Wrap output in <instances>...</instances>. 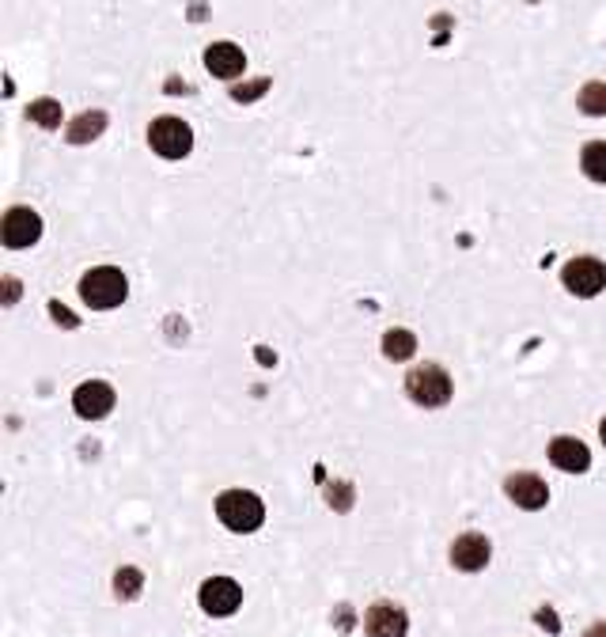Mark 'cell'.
<instances>
[{
    "mask_svg": "<svg viewBox=\"0 0 606 637\" xmlns=\"http://www.w3.org/2000/svg\"><path fill=\"white\" fill-rule=\"evenodd\" d=\"M216 520L235 535H250L262 527L266 505L258 494H250V489H224V494L216 497Z\"/></svg>",
    "mask_w": 606,
    "mask_h": 637,
    "instance_id": "6da1fadb",
    "label": "cell"
},
{
    "mask_svg": "<svg viewBox=\"0 0 606 637\" xmlns=\"http://www.w3.org/2000/svg\"><path fill=\"white\" fill-rule=\"evenodd\" d=\"M417 353V334L413 331H402V326H394V331L383 334V357L402 364V360H410Z\"/></svg>",
    "mask_w": 606,
    "mask_h": 637,
    "instance_id": "9a60e30c",
    "label": "cell"
},
{
    "mask_svg": "<svg viewBox=\"0 0 606 637\" xmlns=\"http://www.w3.org/2000/svg\"><path fill=\"white\" fill-rule=\"evenodd\" d=\"M140 592H144V573H140L137 566H122V569L114 573V596L130 604V599H137Z\"/></svg>",
    "mask_w": 606,
    "mask_h": 637,
    "instance_id": "d6986e66",
    "label": "cell"
},
{
    "mask_svg": "<svg viewBox=\"0 0 606 637\" xmlns=\"http://www.w3.org/2000/svg\"><path fill=\"white\" fill-rule=\"evenodd\" d=\"M549 463L565 470V475H583L592 467V451H587L580 436H554L549 441Z\"/></svg>",
    "mask_w": 606,
    "mask_h": 637,
    "instance_id": "7c38bea8",
    "label": "cell"
},
{
    "mask_svg": "<svg viewBox=\"0 0 606 637\" xmlns=\"http://www.w3.org/2000/svg\"><path fill=\"white\" fill-rule=\"evenodd\" d=\"M266 91H269V80L262 77V80H254V84H235V87H231V99H239V103H250V99L266 96Z\"/></svg>",
    "mask_w": 606,
    "mask_h": 637,
    "instance_id": "ffe728a7",
    "label": "cell"
},
{
    "mask_svg": "<svg viewBox=\"0 0 606 637\" xmlns=\"http://www.w3.org/2000/svg\"><path fill=\"white\" fill-rule=\"evenodd\" d=\"M80 296H84L87 307H95V312H110V307L125 304V296H130V281H125V273L114 269V266H95L80 278Z\"/></svg>",
    "mask_w": 606,
    "mask_h": 637,
    "instance_id": "3957f363",
    "label": "cell"
},
{
    "mask_svg": "<svg viewBox=\"0 0 606 637\" xmlns=\"http://www.w3.org/2000/svg\"><path fill=\"white\" fill-rule=\"evenodd\" d=\"M406 395L413 398L417 406L425 410H439L451 403L455 395V379L444 364H417V369L406 376Z\"/></svg>",
    "mask_w": 606,
    "mask_h": 637,
    "instance_id": "7a4b0ae2",
    "label": "cell"
},
{
    "mask_svg": "<svg viewBox=\"0 0 606 637\" xmlns=\"http://www.w3.org/2000/svg\"><path fill=\"white\" fill-rule=\"evenodd\" d=\"M15 300H20V281L5 278V304H15Z\"/></svg>",
    "mask_w": 606,
    "mask_h": 637,
    "instance_id": "cb8c5ba5",
    "label": "cell"
},
{
    "mask_svg": "<svg viewBox=\"0 0 606 637\" xmlns=\"http://www.w3.org/2000/svg\"><path fill=\"white\" fill-rule=\"evenodd\" d=\"M61 103L58 99H34L31 106H27V118L34 122V125H42V130H58L61 125Z\"/></svg>",
    "mask_w": 606,
    "mask_h": 637,
    "instance_id": "ac0fdd59",
    "label": "cell"
},
{
    "mask_svg": "<svg viewBox=\"0 0 606 637\" xmlns=\"http://www.w3.org/2000/svg\"><path fill=\"white\" fill-rule=\"evenodd\" d=\"M504 494L516 508H523V513H538V508L549 505V486L538 475H530V470H516V475H508L504 478Z\"/></svg>",
    "mask_w": 606,
    "mask_h": 637,
    "instance_id": "9c48e42d",
    "label": "cell"
},
{
    "mask_svg": "<svg viewBox=\"0 0 606 637\" xmlns=\"http://www.w3.org/2000/svg\"><path fill=\"white\" fill-rule=\"evenodd\" d=\"M576 106H580L587 118H606V80L583 84L580 96H576Z\"/></svg>",
    "mask_w": 606,
    "mask_h": 637,
    "instance_id": "2e32d148",
    "label": "cell"
},
{
    "mask_svg": "<svg viewBox=\"0 0 606 637\" xmlns=\"http://www.w3.org/2000/svg\"><path fill=\"white\" fill-rule=\"evenodd\" d=\"M561 285L580 300H592L606 288V266L592 254H580V259H568L561 269Z\"/></svg>",
    "mask_w": 606,
    "mask_h": 637,
    "instance_id": "277c9868",
    "label": "cell"
},
{
    "mask_svg": "<svg viewBox=\"0 0 606 637\" xmlns=\"http://www.w3.org/2000/svg\"><path fill=\"white\" fill-rule=\"evenodd\" d=\"M599 436H602V444H606V417H602V422H599Z\"/></svg>",
    "mask_w": 606,
    "mask_h": 637,
    "instance_id": "484cf974",
    "label": "cell"
},
{
    "mask_svg": "<svg viewBox=\"0 0 606 637\" xmlns=\"http://www.w3.org/2000/svg\"><path fill=\"white\" fill-rule=\"evenodd\" d=\"M50 315H53V323H61V326H68V331H72V326H77V315H72V312H68V307H61L58 300H53V304H50Z\"/></svg>",
    "mask_w": 606,
    "mask_h": 637,
    "instance_id": "7402d4cb",
    "label": "cell"
},
{
    "mask_svg": "<svg viewBox=\"0 0 606 637\" xmlns=\"http://www.w3.org/2000/svg\"><path fill=\"white\" fill-rule=\"evenodd\" d=\"M106 130V114L103 111H84L80 118L68 122V144H91Z\"/></svg>",
    "mask_w": 606,
    "mask_h": 637,
    "instance_id": "5bb4252c",
    "label": "cell"
},
{
    "mask_svg": "<svg viewBox=\"0 0 606 637\" xmlns=\"http://www.w3.org/2000/svg\"><path fill=\"white\" fill-rule=\"evenodd\" d=\"M149 144L163 159H182L194 149V130L182 118H156L149 125Z\"/></svg>",
    "mask_w": 606,
    "mask_h": 637,
    "instance_id": "5b68a950",
    "label": "cell"
},
{
    "mask_svg": "<svg viewBox=\"0 0 606 637\" xmlns=\"http://www.w3.org/2000/svg\"><path fill=\"white\" fill-rule=\"evenodd\" d=\"M42 240V216L27 209V205H15L5 213V221H0V243L12 247V250H23V247H34Z\"/></svg>",
    "mask_w": 606,
    "mask_h": 637,
    "instance_id": "8992f818",
    "label": "cell"
},
{
    "mask_svg": "<svg viewBox=\"0 0 606 637\" xmlns=\"http://www.w3.org/2000/svg\"><path fill=\"white\" fill-rule=\"evenodd\" d=\"M114 403H118V395L106 379H87V384L72 391V410H77V417H84V422H99V417L114 410Z\"/></svg>",
    "mask_w": 606,
    "mask_h": 637,
    "instance_id": "ba28073f",
    "label": "cell"
},
{
    "mask_svg": "<svg viewBox=\"0 0 606 637\" xmlns=\"http://www.w3.org/2000/svg\"><path fill=\"white\" fill-rule=\"evenodd\" d=\"M583 637H606V618H599V623L587 626V633H583Z\"/></svg>",
    "mask_w": 606,
    "mask_h": 637,
    "instance_id": "d4e9b609",
    "label": "cell"
},
{
    "mask_svg": "<svg viewBox=\"0 0 606 637\" xmlns=\"http://www.w3.org/2000/svg\"><path fill=\"white\" fill-rule=\"evenodd\" d=\"M205 68L220 80H239V77H243V68H247V53L239 50L235 42H213L205 50Z\"/></svg>",
    "mask_w": 606,
    "mask_h": 637,
    "instance_id": "4fadbf2b",
    "label": "cell"
},
{
    "mask_svg": "<svg viewBox=\"0 0 606 637\" xmlns=\"http://www.w3.org/2000/svg\"><path fill=\"white\" fill-rule=\"evenodd\" d=\"M197 604L213 618H228L243 607V588H239V580H231V577H209L197 592Z\"/></svg>",
    "mask_w": 606,
    "mask_h": 637,
    "instance_id": "52a82bcc",
    "label": "cell"
},
{
    "mask_svg": "<svg viewBox=\"0 0 606 637\" xmlns=\"http://www.w3.org/2000/svg\"><path fill=\"white\" fill-rule=\"evenodd\" d=\"M580 168H583V175L592 178V182H606V141H592V144H583V152H580Z\"/></svg>",
    "mask_w": 606,
    "mask_h": 637,
    "instance_id": "e0dca14e",
    "label": "cell"
},
{
    "mask_svg": "<svg viewBox=\"0 0 606 637\" xmlns=\"http://www.w3.org/2000/svg\"><path fill=\"white\" fill-rule=\"evenodd\" d=\"M535 618H538V626H546L549 633H557V630H561V623H557V614H554V611H549V607H538V611H535Z\"/></svg>",
    "mask_w": 606,
    "mask_h": 637,
    "instance_id": "603a6c76",
    "label": "cell"
},
{
    "mask_svg": "<svg viewBox=\"0 0 606 637\" xmlns=\"http://www.w3.org/2000/svg\"><path fill=\"white\" fill-rule=\"evenodd\" d=\"M364 633L368 637H406L410 633V614L406 607L391 604V599H383V604H372L364 611Z\"/></svg>",
    "mask_w": 606,
    "mask_h": 637,
    "instance_id": "30bf717a",
    "label": "cell"
},
{
    "mask_svg": "<svg viewBox=\"0 0 606 637\" xmlns=\"http://www.w3.org/2000/svg\"><path fill=\"white\" fill-rule=\"evenodd\" d=\"M493 558V546L482 532H463L451 542V566L458 573H482Z\"/></svg>",
    "mask_w": 606,
    "mask_h": 637,
    "instance_id": "8fae6325",
    "label": "cell"
},
{
    "mask_svg": "<svg viewBox=\"0 0 606 637\" xmlns=\"http://www.w3.org/2000/svg\"><path fill=\"white\" fill-rule=\"evenodd\" d=\"M330 508L348 513V508H353V486H330Z\"/></svg>",
    "mask_w": 606,
    "mask_h": 637,
    "instance_id": "44dd1931",
    "label": "cell"
}]
</instances>
